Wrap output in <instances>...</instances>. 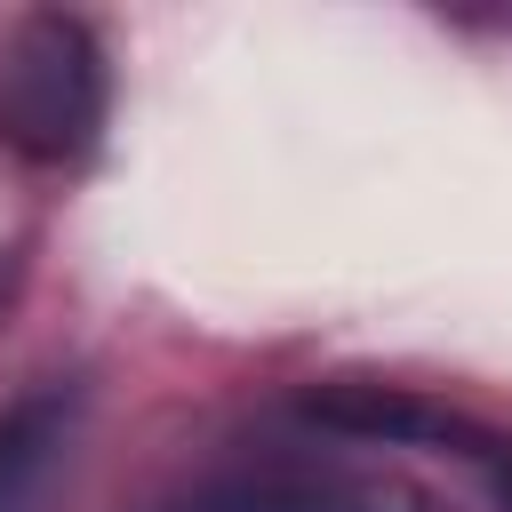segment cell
Returning <instances> with one entry per match:
<instances>
[{
  "label": "cell",
  "mask_w": 512,
  "mask_h": 512,
  "mask_svg": "<svg viewBox=\"0 0 512 512\" xmlns=\"http://www.w3.org/2000/svg\"><path fill=\"white\" fill-rule=\"evenodd\" d=\"M104 112H112V80L80 16L32 8L0 32V136L32 168H80L104 136Z\"/></svg>",
  "instance_id": "6da1fadb"
},
{
  "label": "cell",
  "mask_w": 512,
  "mask_h": 512,
  "mask_svg": "<svg viewBox=\"0 0 512 512\" xmlns=\"http://www.w3.org/2000/svg\"><path fill=\"white\" fill-rule=\"evenodd\" d=\"M152 512H432V496L400 472L368 464H312V456H272V464H232L192 488H176Z\"/></svg>",
  "instance_id": "7a4b0ae2"
},
{
  "label": "cell",
  "mask_w": 512,
  "mask_h": 512,
  "mask_svg": "<svg viewBox=\"0 0 512 512\" xmlns=\"http://www.w3.org/2000/svg\"><path fill=\"white\" fill-rule=\"evenodd\" d=\"M80 384L40 376L16 400H0V512H56L64 464L80 448Z\"/></svg>",
  "instance_id": "3957f363"
},
{
  "label": "cell",
  "mask_w": 512,
  "mask_h": 512,
  "mask_svg": "<svg viewBox=\"0 0 512 512\" xmlns=\"http://www.w3.org/2000/svg\"><path fill=\"white\" fill-rule=\"evenodd\" d=\"M496 504H504V512H512V456H504V464H496Z\"/></svg>",
  "instance_id": "277c9868"
}]
</instances>
